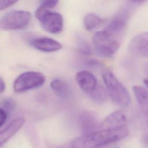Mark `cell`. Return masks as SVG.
<instances>
[{
  "label": "cell",
  "mask_w": 148,
  "mask_h": 148,
  "mask_svg": "<svg viewBox=\"0 0 148 148\" xmlns=\"http://www.w3.org/2000/svg\"><path fill=\"white\" fill-rule=\"evenodd\" d=\"M126 127L101 129L73 140L68 148H98L119 141L128 134Z\"/></svg>",
  "instance_id": "1"
},
{
  "label": "cell",
  "mask_w": 148,
  "mask_h": 148,
  "mask_svg": "<svg viewBox=\"0 0 148 148\" xmlns=\"http://www.w3.org/2000/svg\"><path fill=\"white\" fill-rule=\"evenodd\" d=\"M102 79L107 91L113 102L121 107H128L131 102L130 95L119 80L108 69L103 71Z\"/></svg>",
  "instance_id": "2"
},
{
  "label": "cell",
  "mask_w": 148,
  "mask_h": 148,
  "mask_svg": "<svg viewBox=\"0 0 148 148\" xmlns=\"http://www.w3.org/2000/svg\"><path fill=\"white\" fill-rule=\"evenodd\" d=\"M92 41L96 51L106 57L115 54L120 46L118 36L106 29L96 32L92 36Z\"/></svg>",
  "instance_id": "3"
},
{
  "label": "cell",
  "mask_w": 148,
  "mask_h": 148,
  "mask_svg": "<svg viewBox=\"0 0 148 148\" xmlns=\"http://www.w3.org/2000/svg\"><path fill=\"white\" fill-rule=\"evenodd\" d=\"M35 16L45 31L51 34H58L62 31L63 18L60 13L51 12L40 5L36 9Z\"/></svg>",
  "instance_id": "4"
},
{
  "label": "cell",
  "mask_w": 148,
  "mask_h": 148,
  "mask_svg": "<svg viewBox=\"0 0 148 148\" xmlns=\"http://www.w3.org/2000/svg\"><path fill=\"white\" fill-rule=\"evenodd\" d=\"M31 19L30 12L23 10L9 12L0 18V28L5 30H16L25 28Z\"/></svg>",
  "instance_id": "5"
},
{
  "label": "cell",
  "mask_w": 148,
  "mask_h": 148,
  "mask_svg": "<svg viewBox=\"0 0 148 148\" xmlns=\"http://www.w3.org/2000/svg\"><path fill=\"white\" fill-rule=\"evenodd\" d=\"M45 82V77L42 73L34 71L26 72L16 79L13 83V88L16 92H23L42 86Z\"/></svg>",
  "instance_id": "6"
},
{
  "label": "cell",
  "mask_w": 148,
  "mask_h": 148,
  "mask_svg": "<svg viewBox=\"0 0 148 148\" xmlns=\"http://www.w3.org/2000/svg\"><path fill=\"white\" fill-rule=\"evenodd\" d=\"M132 90L141 109L144 120V128L142 135L143 141L148 143V91L140 86H134Z\"/></svg>",
  "instance_id": "7"
},
{
  "label": "cell",
  "mask_w": 148,
  "mask_h": 148,
  "mask_svg": "<svg viewBox=\"0 0 148 148\" xmlns=\"http://www.w3.org/2000/svg\"><path fill=\"white\" fill-rule=\"evenodd\" d=\"M128 50L138 57H148V32L136 35L130 42Z\"/></svg>",
  "instance_id": "8"
},
{
  "label": "cell",
  "mask_w": 148,
  "mask_h": 148,
  "mask_svg": "<svg viewBox=\"0 0 148 148\" xmlns=\"http://www.w3.org/2000/svg\"><path fill=\"white\" fill-rule=\"evenodd\" d=\"M75 79L82 90L88 95L93 92L98 85L96 77L87 71L77 72L75 76Z\"/></svg>",
  "instance_id": "9"
},
{
  "label": "cell",
  "mask_w": 148,
  "mask_h": 148,
  "mask_svg": "<svg viewBox=\"0 0 148 148\" xmlns=\"http://www.w3.org/2000/svg\"><path fill=\"white\" fill-rule=\"evenodd\" d=\"M127 123L126 114L122 110H117L106 117L100 124L101 129L125 127Z\"/></svg>",
  "instance_id": "10"
},
{
  "label": "cell",
  "mask_w": 148,
  "mask_h": 148,
  "mask_svg": "<svg viewBox=\"0 0 148 148\" xmlns=\"http://www.w3.org/2000/svg\"><path fill=\"white\" fill-rule=\"evenodd\" d=\"M25 120L18 117L13 120L5 128L0 131V146L11 138L23 126Z\"/></svg>",
  "instance_id": "11"
},
{
  "label": "cell",
  "mask_w": 148,
  "mask_h": 148,
  "mask_svg": "<svg viewBox=\"0 0 148 148\" xmlns=\"http://www.w3.org/2000/svg\"><path fill=\"white\" fill-rule=\"evenodd\" d=\"M31 45L37 50L45 52H53L62 48V45L57 40L49 38H40L31 42Z\"/></svg>",
  "instance_id": "12"
},
{
  "label": "cell",
  "mask_w": 148,
  "mask_h": 148,
  "mask_svg": "<svg viewBox=\"0 0 148 148\" xmlns=\"http://www.w3.org/2000/svg\"><path fill=\"white\" fill-rule=\"evenodd\" d=\"M50 86L53 91L61 98H66L71 95V87L64 80L55 79L51 82Z\"/></svg>",
  "instance_id": "13"
},
{
  "label": "cell",
  "mask_w": 148,
  "mask_h": 148,
  "mask_svg": "<svg viewBox=\"0 0 148 148\" xmlns=\"http://www.w3.org/2000/svg\"><path fill=\"white\" fill-rule=\"evenodd\" d=\"M103 20L97 14L88 13L84 18V25L86 29L89 31L98 28L102 23Z\"/></svg>",
  "instance_id": "14"
},
{
  "label": "cell",
  "mask_w": 148,
  "mask_h": 148,
  "mask_svg": "<svg viewBox=\"0 0 148 148\" xmlns=\"http://www.w3.org/2000/svg\"><path fill=\"white\" fill-rule=\"evenodd\" d=\"M94 101L98 102H104L108 98V91L101 85H98L93 92L88 95Z\"/></svg>",
  "instance_id": "15"
},
{
  "label": "cell",
  "mask_w": 148,
  "mask_h": 148,
  "mask_svg": "<svg viewBox=\"0 0 148 148\" xmlns=\"http://www.w3.org/2000/svg\"><path fill=\"white\" fill-rule=\"evenodd\" d=\"M80 121L84 129H91L95 125L94 117L88 112H84L80 116Z\"/></svg>",
  "instance_id": "16"
},
{
  "label": "cell",
  "mask_w": 148,
  "mask_h": 148,
  "mask_svg": "<svg viewBox=\"0 0 148 148\" xmlns=\"http://www.w3.org/2000/svg\"><path fill=\"white\" fill-rule=\"evenodd\" d=\"M14 106H15L14 101H13L11 98H7L5 99L3 102V107L5 109L8 110L7 112L12 110L13 109H14ZM6 114H7V112H6Z\"/></svg>",
  "instance_id": "17"
},
{
  "label": "cell",
  "mask_w": 148,
  "mask_h": 148,
  "mask_svg": "<svg viewBox=\"0 0 148 148\" xmlns=\"http://www.w3.org/2000/svg\"><path fill=\"white\" fill-rule=\"evenodd\" d=\"M58 1L56 0H49V1H44L41 4V6L46 9H50L54 8L57 4L58 3Z\"/></svg>",
  "instance_id": "18"
},
{
  "label": "cell",
  "mask_w": 148,
  "mask_h": 148,
  "mask_svg": "<svg viewBox=\"0 0 148 148\" xmlns=\"http://www.w3.org/2000/svg\"><path fill=\"white\" fill-rule=\"evenodd\" d=\"M17 1H7V0H0V10H3L13 5Z\"/></svg>",
  "instance_id": "19"
},
{
  "label": "cell",
  "mask_w": 148,
  "mask_h": 148,
  "mask_svg": "<svg viewBox=\"0 0 148 148\" xmlns=\"http://www.w3.org/2000/svg\"><path fill=\"white\" fill-rule=\"evenodd\" d=\"M79 47L80 48V50L85 53H88L90 52V50H89V47L87 45V43L83 39H79Z\"/></svg>",
  "instance_id": "20"
},
{
  "label": "cell",
  "mask_w": 148,
  "mask_h": 148,
  "mask_svg": "<svg viewBox=\"0 0 148 148\" xmlns=\"http://www.w3.org/2000/svg\"><path fill=\"white\" fill-rule=\"evenodd\" d=\"M7 119V114L3 109L0 108V127L5 123Z\"/></svg>",
  "instance_id": "21"
},
{
  "label": "cell",
  "mask_w": 148,
  "mask_h": 148,
  "mask_svg": "<svg viewBox=\"0 0 148 148\" xmlns=\"http://www.w3.org/2000/svg\"><path fill=\"white\" fill-rule=\"evenodd\" d=\"M143 70H144V73L145 76V77L144 79V83L145 86L148 89V61H147L145 64Z\"/></svg>",
  "instance_id": "22"
},
{
  "label": "cell",
  "mask_w": 148,
  "mask_h": 148,
  "mask_svg": "<svg viewBox=\"0 0 148 148\" xmlns=\"http://www.w3.org/2000/svg\"><path fill=\"white\" fill-rule=\"evenodd\" d=\"M5 88V83L3 80L0 77V93L2 92Z\"/></svg>",
  "instance_id": "23"
},
{
  "label": "cell",
  "mask_w": 148,
  "mask_h": 148,
  "mask_svg": "<svg viewBox=\"0 0 148 148\" xmlns=\"http://www.w3.org/2000/svg\"><path fill=\"white\" fill-rule=\"evenodd\" d=\"M54 148H67V146L64 147V146H60V147H54Z\"/></svg>",
  "instance_id": "24"
}]
</instances>
